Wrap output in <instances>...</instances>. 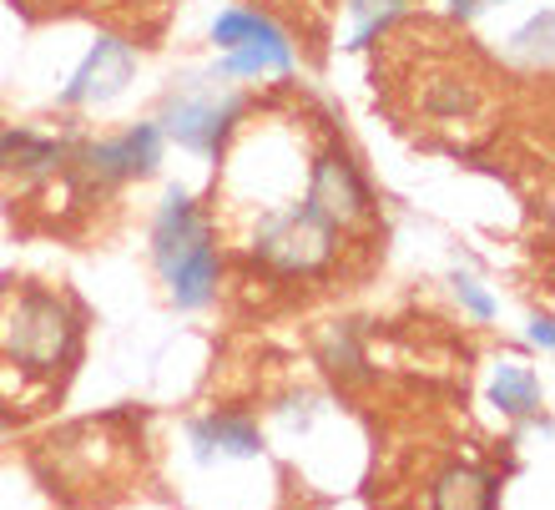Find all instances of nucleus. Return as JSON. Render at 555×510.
<instances>
[{"label": "nucleus", "mask_w": 555, "mask_h": 510, "mask_svg": "<svg viewBox=\"0 0 555 510\" xmlns=\"http://www.w3.org/2000/svg\"><path fill=\"white\" fill-rule=\"evenodd\" d=\"M81 308L66 293L21 283L0 298V354L26 374H56L76 359Z\"/></svg>", "instance_id": "f257e3e1"}, {"label": "nucleus", "mask_w": 555, "mask_h": 510, "mask_svg": "<svg viewBox=\"0 0 555 510\" xmlns=\"http://www.w3.org/2000/svg\"><path fill=\"white\" fill-rule=\"evenodd\" d=\"M248 253L268 263L278 278H328L344 253V233L298 197V203H283L263 218H253Z\"/></svg>", "instance_id": "f03ea898"}, {"label": "nucleus", "mask_w": 555, "mask_h": 510, "mask_svg": "<svg viewBox=\"0 0 555 510\" xmlns=\"http://www.w3.org/2000/svg\"><path fill=\"white\" fill-rule=\"evenodd\" d=\"M304 203L323 222H334L338 233H359L374 222V192H369L359 162L344 146H323L319 157H308L304 173Z\"/></svg>", "instance_id": "7ed1b4c3"}, {"label": "nucleus", "mask_w": 555, "mask_h": 510, "mask_svg": "<svg viewBox=\"0 0 555 510\" xmlns=\"http://www.w3.org/2000/svg\"><path fill=\"white\" fill-rule=\"evenodd\" d=\"M162 137L157 122H137V127L106 137V142H87L72 146V173L87 182V188H121L132 177H152L162 167Z\"/></svg>", "instance_id": "20e7f679"}, {"label": "nucleus", "mask_w": 555, "mask_h": 510, "mask_svg": "<svg viewBox=\"0 0 555 510\" xmlns=\"http://www.w3.org/2000/svg\"><path fill=\"white\" fill-rule=\"evenodd\" d=\"M237 117H243V97L212 91V87H188L167 102L157 127L162 137H172L177 146H188L197 157H218L228 146V137L237 131Z\"/></svg>", "instance_id": "39448f33"}, {"label": "nucleus", "mask_w": 555, "mask_h": 510, "mask_svg": "<svg viewBox=\"0 0 555 510\" xmlns=\"http://www.w3.org/2000/svg\"><path fill=\"white\" fill-rule=\"evenodd\" d=\"M410 97H414V112L429 117L435 127H480L490 102H485V87L480 76L469 72V66H454L450 56H429L414 72L410 81Z\"/></svg>", "instance_id": "423d86ee"}, {"label": "nucleus", "mask_w": 555, "mask_h": 510, "mask_svg": "<svg viewBox=\"0 0 555 510\" xmlns=\"http://www.w3.org/2000/svg\"><path fill=\"white\" fill-rule=\"evenodd\" d=\"M132 76H137L132 41H121V36H102V41L87 51V61L76 66V76L66 81L61 102L66 106H106V102H117L121 91L132 87Z\"/></svg>", "instance_id": "0eeeda50"}, {"label": "nucleus", "mask_w": 555, "mask_h": 510, "mask_svg": "<svg viewBox=\"0 0 555 510\" xmlns=\"http://www.w3.org/2000/svg\"><path fill=\"white\" fill-rule=\"evenodd\" d=\"M162 283H167V298H172L182 314H197L218 298V273H222V253L212 243V233L203 243H192L188 253H177L167 268H157Z\"/></svg>", "instance_id": "6e6552de"}, {"label": "nucleus", "mask_w": 555, "mask_h": 510, "mask_svg": "<svg viewBox=\"0 0 555 510\" xmlns=\"http://www.w3.org/2000/svg\"><path fill=\"white\" fill-rule=\"evenodd\" d=\"M66 162H72L66 137H46V131L30 127L0 131V177H11V182H41V177L61 173Z\"/></svg>", "instance_id": "1a4fd4ad"}, {"label": "nucleus", "mask_w": 555, "mask_h": 510, "mask_svg": "<svg viewBox=\"0 0 555 510\" xmlns=\"http://www.w3.org/2000/svg\"><path fill=\"white\" fill-rule=\"evenodd\" d=\"M207 233H212V228H207L203 207L192 203L182 188H172L167 192V203L157 207V222H152V263L167 268L177 253H188L192 243H203Z\"/></svg>", "instance_id": "9d476101"}, {"label": "nucleus", "mask_w": 555, "mask_h": 510, "mask_svg": "<svg viewBox=\"0 0 555 510\" xmlns=\"http://www.w3.org/2000/svg\"><path fill=\"white\" fill-rule=\"evenodd\" d=\"M495 500H500V481L490 470H475V466L439 470L435 485H429V506L439 510H490Z\"/></svg>", "instance_id": "9b49d317"}, {"label": "nucleus", "mask_w": 555, "mask_h": 510, "mask_svg": "<svg viewBox=\"0 0 555 510\" xmlns=\"http://www.w3.org/2000/svg\"><path fill=\"white\" fill-rule=\"evenodd\" d=\"M192 445H197V460H212V455H233V460H253L263 450V435L253 420H237V415H212V420L192 424Z\"/></svg>", "instance_id": "f8f14e48"}, {"label": "nucleus", "mask_w": 555, "mask_h": 510, "mask_svg": "<svg viewBox=\"0 0 555 510\" xmlns=\"http://www.w3.org/2000/svg\"><path fill=\"white\" fill-rule=\"evenodd\" d=\"M212 46H222V51H233V46H268V51L293 56L288 30L278 26V21H268V15L248 11V5H233V11H222L212 21Z\"/></svg>", "instance_id": "ddd939ff"}, {"label": "nucleus", "mask_w": 555, "mask_h": 510, "mask_svg": "<svg viewBox=\"0 0 555 510\" xmlns=\"http://www.w3.org/2000/svg\"><path fill=\"white\" fill-rule=\"evenodd\" d=\"M490 399H495L500 415H515V420L541 415V384L520 365H500L495 374H490Z\"/></svg>", "instance_id": "4468645a"}, {"label": "nucleus", "mask_w": 555, "mask_h": 510, "mask_svg": "<svg viewBox=\"0 0 555 510\" xmlns=\"http://www.w3.org/2000/svg\"><path fill=\"white\" fill-rule=\"evenodd\" d=\"M404 11H410V0H349L353 46H374V36H384Z\"/></svg>", "instance_id": "2eb2a0df"}, {"label": "nucleus", "mask_w": 555, "mask_h": 510, "mask_svg": "<svg viewBox=\"0 0 555 510\" xmlns=\"http://www.w3.org/2000/svg\"><path fill=\"white\" fill-rule=\"evenodd\" d=\"M323 365L334 369L338 380H353V374H364V354H359V329L353 323H334L319 344Z\"/></svg>", "instance_id": "dca6fc26"}, {"label": "nucleus", "mask_w": 555, "mask_h": 510, "mask_svg": "<svg viewBox=\"0 0 555 510\" xmlns=\"http://www.w3.org/2000/svg\"><path fill=\"white\" fill-rule=\"evenodd\" d=\"M263 72H293V56L268 51V46H233L218 76H263Z\"/></svg>", "instance_id": "f3484780"}, {"label": "nucleus", "mask_w": 555, "mask_h": 510, "mask_svg": "<svg viewBox=\"0 0 555 510\" xmlns=\"http://www.w3.org/2000/svg\"><path fill=\"white\" fill-rule=\"evenodd\" d=\"M511 56H520L526 66H545V61H551V11H541L520 36H515Z\"/></svg>", "instance_id": "a211bd4d"}, {"label": "nucleus", "mask_w": 555, "mask_h": 510, "mask_svg": "<svg viewBox=\"0 0 555 510\" xmlns=\"http://www.w3.org/2000/svg\"><path fill=\"white\" fill-rule=\"evenodd\" d=\"M450 283H454V298H460V304H465V308H469V314H475V319H480V323H490V319H495V314H500L495 293H485V283H480V278H475V273H454Z\"/></svg>", "instance_id": "6ab92c4d"}, {"label": "nucleus", "mask_w": 555, "mask_h": 510, "mask_svg": "<svg viewBox=\"0 0 555 510\" xmlns=\"http://www.w3.org/2000/svg\"><path fill=\"white\" fill-rule=\"evenodd\" d=\"M530 344H535V349H545V354H551V344H555L551 314H541V319H530Z\"/></svg>", "instance_id": "aec40b11"}, {"label": "nucleus", "mask_w": 555, "mask_h": 510, "mask_svg": "<svg viewBox=\"0 0 555 510\" xmlns=\"http://www.w3.org/2000/svg\"><path fill=\"white\" fill-rule=\"evenodd\" d=\"M485 5H495V0H454L450 11H454V15H460V21H469V15H480V11H485ZM500 5H505V0H500Z\"/></svg>", "instance_id": "412c9836"}]
</instances>
